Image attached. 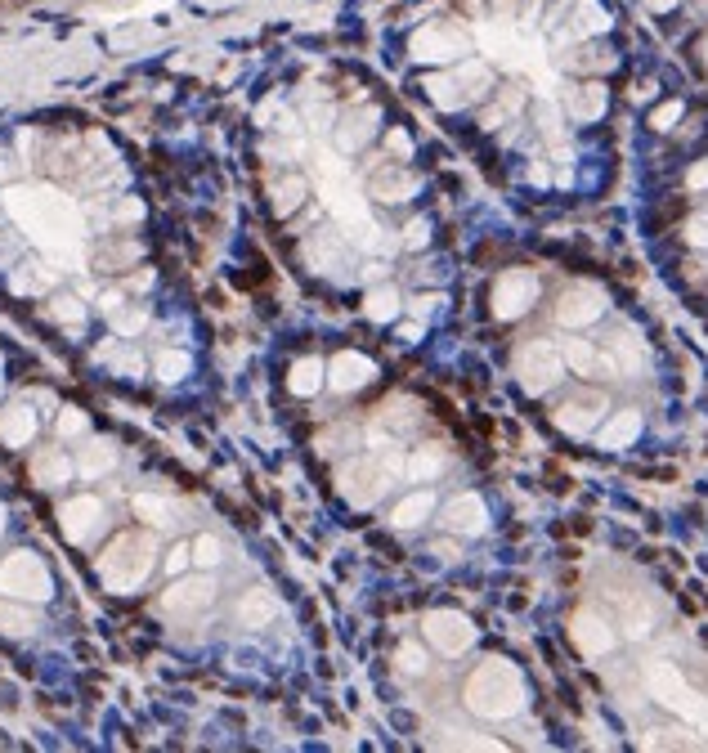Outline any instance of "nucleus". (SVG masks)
<instances>
[{
	"mask_svg": "<svg viewBox=\"0 0 708 753\" xmlns=\"http://www.w3.org/2000/svg\"><path fill=\"white\" fill-rule=\"evenodd\" d=\"M462 700L475 718L484 722H511L516 713H525L529 704V686L525 673H520L511 659L489 655L467 673V686H462Z\"/></svg>",
	"mask_w": 708,
	"mask_h": 753,
	"instance_id": "f257e3e1",
	"label": "nucleus"
},
{
	"mask_svg": "<svg viewBox=\"0 0 708 753\" xmlns=\"http://www.w3.org/2000/svg\"><path fill=\"white\" fill-rule=\"evenodd\" d=\"M646 691L655 704H664L668 713H677L682 722L708 731V700L682 677V668L668 664V659H650L646 664Z\"/></svg>",
	"mask_w": 708,
	"mask_h": 753,
	"instance_id": "f03ea898",
	"label": "nucleus"
},
{
	"mask_svg": "<svg viewBox=\"0 0 708 753\" xmlns=\"http://www.w3.org/2000/svg\"><path fill=\"white\" fill-rule=\"evenodd\" d=\"M511 368H516V381L529 390V395H547V390L565 377V355L552 346V341L538 337V341H525V346L516 350Z\"/></svg>",
	"mask_w": 708,
	"mask_h": 753,
	"instance_id": "7ed1b4c3",
	"label": "nucleus"
},
{
	"mask_svg": "<svg viewBox=\"0 0 708 753\" xmlns=\"http://www.w3.org/2000/svg\"><path fill=\"white\" fill-rule=\"evenodd\" d=\"M538 301V274L534 269H502L489 287V305H493V319L502 323H516L534 310Z\"/></svg>",
	"mask_w": 708,
	"mask_h": 753,
	"instance_id": "20e7f679",
	"label": "nucleus"
},
{
	"mask_svg": "<svg viewBox=\"0 0 708 753\" xmlns=\"http://www.w3.org/2000/svg\"><path fill=\"white\" fill-rule=\"evenodd\" d=\"M422 641L444 659H458L475 646V624L462 610H426L422 615Z\"/></svg>",
	"mask_w": 708,
	"mask_h": 753,
	"instance_id": "39448f33",
	"label": "nucleus"
},
{
	"mask_svg": "<svg viewBox=\"0 0 708 753\" xmlns=\"http://www.w3.org/2000/svg\"><path fill=\"white\" fill-rule=\"evenodd\" d=\"M390 480H395V476L381 467V458L377 462H372V458H354V462H346V467L337 471V489L354 502V507H372V502L386 494Z\"/></svg>",
	"mask_w": 708,
	"mask_h": 753,
	"instance_id": "423d86ee",
	"label": "nucleus"
},
{
	"mask_svg": "<svg viewBox=\"0 0 708 753\" xmlns=\"http://www.w3.org/2000/svg\"><path fill=\"white\" fill-rule=\"evenodd\" d=\"M601 314H605V292L601 287H588V283H574L570 292H561V301H556V323L570 332L592 328Z\"/></svg>",
	"mask_w": 708,
	"mask_h": 753,
	"instance_id": "0eeeda50",
	"label": "nucleus"
},
{
	"mask_svg": "<svg viewBox=\"0 0 708 753\" xmlns=\"http://www.w3.org/2000/svg\"><path fill=\"white\" fill-rule=\"evenodd\" d=\"M444 529L458 538H480L484 529H489V507H484L480 494H471V489H462V494H453L444 502Z\"/></svg>",
	"mask_w": 708,
	"mask_h": 753,
	"instance_id": "6e6552de",
	"label": "nucleus"
},
{
	"mask_svg": "<svg viewBox=\"0 0 708 753\" xmlns=\"http://www.w3.org/2000/svg\"><path fill=\"white\" fill-rule=\"evenodd\" d=\"M570 641H574V650H579V655L601 659V655H610L619 637H614V628H610V619H605V615H596V610H574Z\"/></svg>",
	"mask_w": 708,
	"mask_h": 753,
	"instance_id": "1a4fd4ad",
	"label": "nucleus"
},
{
	"mask_svg": "<svg viewBox=\"0 0 708 753\" xmlns=\"http://www.w3.org/2000/svg\"><path fill=\"white\" fill-rule=\"evenodd\" d=\"M605 395H596V390H588V395H574V399H565L561 408L552 413V422L561 426L565 435H574V440H583V435H592L596 431V422L605 417Z\"/></svg>",
	"mask_w": 708,
	"mask_h": 753,
	"instance_id": "9d476101",
	"label": "nucleus"
},
{
	"mask_svg": "<svg viewBox=\"0 0 708 753\" xmlns=\"http://www.w3.org/2000/svg\"><path fill=\"white\" fill-rule=\"evenodd\" d=\"M0 588L14 592V597H45V570L36 556H14V561L0 570Z\"/></svg>",
	"mask_w": 708,
	"mask_h": 753,
	"instance_id": "9b49d317",
	"label": "nucleus"
},
{
	"mask_svg": "<svg viewBox=\"0 0 708 753\" xmlns=\"http://www.w3.org/2000/svg\"><path fill=\"white\" fill-rule=\"evenodd\" d=\"M144 543H130V538H121V543L108 552V561H104V574H108V583L113 588H130V583L144 574Z\"/></svg>",
	"mask_w": 708,
	"mask_h": 753,
	"instance_id": "f8f14e48",
	"label": "nucleus"
},
{
	"mask_svg": "<svg viewBox=\"0 0 708 753\" xmlns=\"http://www.w3.org/2000/svg\"><path fill=\"white\" fill-rule=\"evenodd\" d=\"M417 193V175L408 171V166H381L377 175H372V198L386 202V207H399V202H408Z\"/></svg>",
	"mask_w": 708,
	"mask_h": 753,
	"instance_id": "ddd939ff",
	"label": "nucleus"
},
{
	"mask_svg": "<svg viewBox=\"0 0 708 753\" xmlns=\"http://www.w3.org/2000/svg\"><path fill=\"white\" fill-rule=\"evenodd\" d=\"M328 381L337 390H359V386H368L372 377H377V364H372L368 355H359V350H341L337 359H332V368H328Z\"/></svg>",
	"mask_w": 708,
	"mask_h": 753,
	"instance_id": "4468645a",
	"label": "nucleus"
},
{
	"mask_svg": "<svg viewBox=\"0 0 708 753\" xmlns=\"http://www.w3.org/2000/svg\"><path fill=\"white\" fill-rule=\"evenodd\" d=\"M467 50L458 32H444V27H426V32L413 36V59H458Z\"/></svg>",
	"mask_w": 708,
	"mask_h": 753,
	"instance_id": "2eb2a0df",
	"label": "nucleus"
},
{
	"mask_svg": "<svg viewBox=\"0 0 708 753\" xmlns=\"http://www.w3.org/2000/svg\"><path fill=\"white\" fill-rule=\"evenodd\" d=\"M435 516V494L431 489H413V494H404L395 502V511H390V525L395 529H417L426 525V520Z\"/></svg>",
	"mask_w": 708,
	"mask_h": 753,
	"instance_id": "dca6fc26",
	"label": "nucleus"
},
{
	"mask_svg": "<svg viewBox=\"0 0 708 753\" xmlns=\"http://www.w3.org/2000/svg\"><path fill=\"white\" fill-rule=\"evenodd\" d=\"M561 355H565V368H574L579 377H592V373H601V368H610V373H614V359L601 355V350H596L592 341H583V337H570V341H565Z\"/></svg>",
	"mask_w": 708,
	"mask_h": 753,
	"instance_id": "f3484780",
	"label": "nucleus"
},
{
	"mask_svg": "<svg viewBox=\"0 0 708 753\" xmlns=\"http://www.w3.org/2000/svg\"><path fill=\"white\" fill-rule=\"evenodd\" d=\"M444 449L440 444H422V449L408 453L404 462V480H413V485H426V480H440L444 476Z\"/></svg>",
	"mask_w": 708,
	"mask_h": 753,
	"instance_id": "a211bd4d",
	"label": "nucleus"
},
{
	"mask_svg": "<svg viewBox=\"0 0 708 753\" xmlns=\"http://www.w3.org/2000/svg\"><path fill=\"white\" fill-rule=\"evenodd\" d=\"M637 435H641V413H637V408H623V413H614L610 422L601 426V435H596V440H601V449H628Z\"/></svg>",
	"mask_w": 708,
	"mask_h": 753,
	"instance_id": "6ab92c4d",
	"label": "nucleus"
},
{
	"mask_svg": "<svg viewBox=\"0 0 708 753\" xmlns=\"http://www.w3.org/2000/svg\"><path fill=\"white\" fill-rule=\"evenodd\" d=\"M323 373H328L323 359H301V364H292V381H287V386H292V395L310 399V395H319L323 390Z\"/></svg>",
	"mask_w": 708,
	"mask_h": 753,
	"instance_id": "aec40b11",
	"label": "nucleus"
},
{
	"mask_svg": "<svg viewBox=\"0 0 708 753\" xmlns=\"http://www.w3.org/2000/svg\"><path fill=\"white\" fill-rule=\"evenodd\" d=\"M605 113V90L601 86H579L570 95V117L574 122H596Z\"/></svg>",
	"mask_w": 708,
	"mask_h": 753,
	"instance_id": "412c9836",
	"label": "nucleus"
},
{
	"mask_svg": "<svg viewBox=\"0 0 708 753\" xmlns=\"http://www.w3.org/2000/svg\"><path fill=\"white\" fill-rule=\"evenodd\" d=\"M372 130H377V108H363V113H354L350 122H346V130H341V148L346 153H354V148H363L372 139Z\"/></svg>",
	"mask_w": 708,
	"mask_h": 753,
	"instance_id": "4be33fe9",
	"label": "nucleus"
},
{
	"mask_svg": "<svg viewBox=\"0 0 708 753\" xmlns=\"http://www.w3.org/2000/svg\"><path fill=\"white\" fill-rule=\"evenodd\" d=\"M207 601H211V583L198 579V583H180V588L166 597V606L171 610H198V606H207Z\"/></svg>",
	"mask_w": 708,
	"mask_h": 753,
	"instance_id": "5701e85b",
	"label": "nucleus"
},
{
	"mask_svg": "<svg viewBox=\"0 0 708 753\" xmlns=\"http://www.w3.org/2000/svg\"><path fill=\"white\" fill-rule=\"evenodd\" d=\"M399 314V292L395 287H377V292H368V319H377V323H390Z\"/></svg>",
	"mask_w": 708,
	"mask_h": 753,
	"instance_id": "b1692460",
	"label": "nucleus"
},
{
	"mask_svg": "<svg viewBox=\"0 0 708 753\" xmlns=\"http://www.w3.org/2000/svg\"><path fill=\"white\" fill-rule=\"evenodd\" d=\"M426 650H431V646H422V641H404V646L395 650L399 673H404V677H422L426 673Z\"/></svg>",
	"mask_w": 708,
	"mask_h": 753,
	"instance_id": "393cba45",
	"label": "nucleus"
},
{
	"mask_svg": "<svg viewBox=\"0 0 708 753\" xmlns=\"http://www.w3.org/2000/svg\"><path fill=\"white\" fill-rule=\"evenodd\" d=\"M95 516H99V507H95V502H72V507L63 511V520H68V534H72V538L90 534V525H95Z\"/></svg>",
	"mask_w": 708,
	"mask_h": 753,
	"instance_id": "a878e982",
	"label": "nucleus"
},
{
	"mask_svg": "<svg viewBox=\"0 0 708 753\" xmlns=\"http://www.w3.org/2000/svg\"><path fill=\"white\" fill-rule=\"evenodd\" d=\"M426 90H431V99H435V104H444V108H458L462 104V95H453V90H458V81H449V77H431V81H426Z\"/></svg>",
	"mask_w": 708,
	"mask_h": 753,
	"instance_id": "bb28decb",
	"label": "nucleus"
},
{
	"mask_svg": "<svg viewBox=\"0 0 708 753\" xmlns=\"http://www.w3.org/2000/svg\"><path fill=\"white\" fill-rule=\"evenodd\" d=\"M583 32H605L610 27V18H605V9L596 5V0H583V18H579Z\"/></svg>",
	"mask_w": 708,
	"mask_h": 753,
	"instance_id": "cd10ccee",
	"label": "nucleus"
},
{
	"mask_svg": "<svg viewBox=\"0 0 708 753\" xmlns=\"http://www.w3.org/2000/svg\"><path fill=\"white\" fill-rule=\"evenodd\" d=\"M686 243L700 247V251H708V211H700V216L686 220Z\"/></svg>",
	"mask_w": 708,
	"mask_h": 753,
	"instance_id": "c85d7f7f",
	"label": "nucleus"
},
{
	"mask_svg": "<svg viewBox=\"0 0 708 753\" xmlns=\"http://www.w3.org/2000/svg\"><path fill=\"white\" fill-rule=\"evenodd\" d=\"M426 243H431V220H413V225H404V247L422 251Z\"/></svg>",
	"mask_w": 708,
	"mask_h": 753,
	"instance_id": "c756f323",
	"label": "nucleus"
},
{
	"mask_svg": "<svg viewBox=\"0 0 708 753\" xmlns=\"http://www.w3.org/2000/svg\"><path fill=\"white\" fill-rule=\"evenodd\" d=\"M193 561H198V565H216L220 561V543H216V538H198V543H193Z\"/></svg>",
	"mask_w": 708,
	"mask_h": 753,
	"instance_id": "7c9ffc66",
	"label": "nucleus"
},
{
	"mask_svg": "<svg viewBox=\"0 0 708 753\" xmlns=\"http://www.w3.org/2000/svg\"><path fill=\"white\" fill-rule=\"evenodd\" d=\"M686 189H691V193H708V157H700V162L686 171Z\"/></svg>",
	"mask_w": 708,
	"mask_h": 753,
	"instance_id": "2f4dec72",
	"label": "nucleus"
},
{
	"mask_svg": "<svg viewBox=\"0 0 708 753\" xmlns=\"http://www.w3.org/2000/svg\"><path fill=\"white\" fill-rule=\"evenodd\" d=\"M677 117H682V104H664V108H655V113H650V126H655V130H673Z\"/></svg>",
	"mask_w": 708,
	"mask_h": 753,
	"instance_id": "473e14b6",
	"label": "nucleus"
},
{
	"mask_svg": "<svg viewBox=\"0 0 708 753\" xmlns=\"http://www.w3.org/2000/svg\"><path fill=\"white\" fill-rule=\"evenodd\" d=\"M5 435H9V440H18V444H23L27 435H32V417H27V413L9 417V422H5Z\"/></svg>",
	"mask_w": 708,
	"mask_h": 753,
	"instance_id": "72a5a7b5",
	"label": "nucleus"
},
{
	"mask_svg": "<svg viewBox=\"0 0 708 753\" xmlns=\"http://www.w3.org/2000/svg\"><path fill=\"white\" fill-rule=\"evenodd\" d=\"M386 422H390V426H413L417 413H413V408L404 413V404H390V408H386Z\"/></svg>",
	"mask_w": 708,
	"mask_h": 753,
	"instance_id": "f704fd0d",
	"label": "nucleus"
},
{
	"mask_svg": "<svg viewBox=\"0 0 708 753\" xmlns=\"http://www.w3.org/2000/svg\"><path fill=\"white\" fill-rule=\"evenodd\" d=\"M390 153H395V157H413V139H408L404 130H390Z\"/></svg>",
	"mask_w": 708,
	"mask_h": 753,
	"instance_id": "c9c22d12",
	"label": "nucleus"
},
{
	"mask_svg": "<svg viewBox=\"0 0 708 753\" xmlns=\"http://www.w3.org/2000/svg\"><path fill=\"white\" fill-rule=\"evenodd\" d=\"M108 462H113V453L99 449V453H90V458H81V471H90V476H95V471H104Z\"/></svg>",
	"mask_w": 708,
	"mask_h": 753,
	"instance_id": "e433bc0d",
	"label": "nucleus"
},
{
	"mask_svg": "<svg viewBox=\"0 0 708 753\" xmlns=\"http://www.w3.org/2000/svg\"><path fill=\"white\" fill-rule=\"evenodd\" d=\"M431 552L440 556V561H458V543H453V538H440V543H435Z\"/></svg>",
	"mask_w": 708,
	"mask_h": 753,
	"instance_id": "4c0bfd02",
	"label": "nucleus"
},
{
	"mask_svg": "<svg viewBox=\"0 0 708 753\" xmlns=\"http://www.w3.org/2000/svg\"><path fill=\"white\" fill-rule=\"evenodd\" d=\"M650 5H655V9H673L677 0H650Z\"/></svg>",
	"mask_w": 708,
	"mask_h": 753,
	"instance_id": "58836bf2",
	"label": "nucleus"
}]
</instances>
